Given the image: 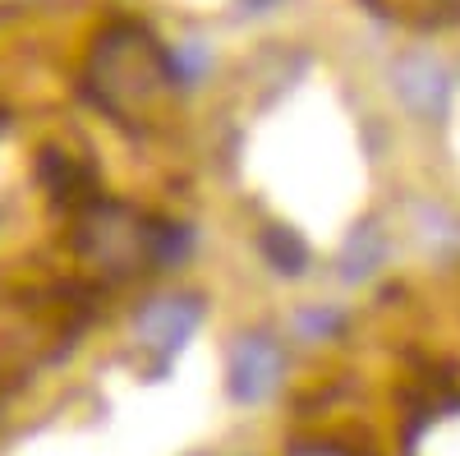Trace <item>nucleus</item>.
<instances>
[{"mask_svg":"<svg viewBox=\"0 0 460 456\" xmlns=\"http://www.w3.org/2000/svg\"><path fill=\"white\" fill-rule=\"evenodd\" d=\"M84 249L106 273H134L157 263V221H143L125 208H93L84 221Z\"/></svg>","mask_w":460,"mask_h":456,"instance_id":"obj_2","label":"nucleus"},{"mask_svg":"<svg viewBox=\"0 0 460 456\" xmlns=\"http://www.w3.org/2000/svg\"><path fill=\"white\" fill-rule=\"evenodd\" d=\"M281 373H286V355H281L277 341L267 332H244L235 341V351H230L226 383H230V397L240 406H258L281 388Z\"/></svg>","mask_w":460,"mask_h":456,"instance_id":"obj_3","label":"nucleus"},{"mask_svg":"<svg viewBox=\"0 0 460 456\" xmlns=\"http://www.w3.org/2000/svg\"><path fill=\"white\" fill-rule=\"evenodd\" d=\"M134 47H138V32L111 37V47H102L93 56V69H88L93 102L106 106L115 121H134V106H147L152 102V79L166 69V60H147L138 69L134 65Z\"/></svg>","mask_w":460,"mask_h":456,"instance_id":"obj_1","label":"nucleus"},{"mask_svg":"<svg viewBox=\"0 0 460 456\" xmlns=\"http://www.w3.org/2000/svg\"><path fill=\"white\" fill-rule=\"evenodd\" d=\"M295 456H345V452H336V447H304V452H295Z\"/></svg>","mask_w":460,"mask_h":456,"instance_id":"obj_10","label":"nucleus"},{"mask_svg":"<svg viewBox=\"0 0 460 456\" xmlns=\"http://www.w3.org/2000/svg\"><path fill=\"white\" fill-rule=\"evenodd\" d=\"M396 88H401L405 106L419 111V116H429V121H438L447 111V74L429 56H405L396 69Z\"/></svg>","mask_w":460,"mask_h":456,"instance_id":"obj_5","label":"nucleus"},{"mask_svg":"<svg viewBox=\"0 0 460 456\" xmlns=\"http://www.w3.org/2000/svg\"><path fill=\"white\" fill-rule=\"evenodd\" d=\"M199 314H203V304L194 295H162V300H152L147 309L138 314V341L152 355L171 360L184 341L194 336Z\"/></svg>","mask_w":460,"mask_h":456,"instance_id":"obj_4","label":"nucleus"},{"mask_svg":"<svg viewBox=\"0 0 460 456\" xmlns=\"http://www.w3.org/2000/svg\"><path fill=\"white\" fill-rule=\"evenodd\" d=\"M299 332H309V336H332V332H341V314H332V309L299 314Z\"/></svg>","mask_w":460,"mask_h":456,"instance_id":"obj_9","label":"nucleus"},{"mask_svg":"<svg viewBox=\"0 0 460 456\" xmlns=\"http://www.w3.org/2000/svg\"><path fill=\"white\" fill-rule=\"evenodd\" d=\"M42 184L51 189V194L60 199V203H74L84 194V171H79V162H69L65 152H47L42 157Z\"/></svg>","mask_w":460,"mask_h":456,"instance_id":"obj_8","label":"nucleus"},{"mask_svg":"<svg viewBox=\"0 0 460 456\" xmlns=\"http://www.w3.org/2000/svg\"><path fill=\"white\" fill-rule=\"evenodd\" d=\"M262 258L272 263L281 277H299L309 268V245H304L290 226H267L262 231Z\"/></svg>","mask_w":460,"mask_h":456,"instance_id":"obj_7","label":"nucleus"},{"mask_svg":"<svg viewBox=\"0 0 460 456\" xmlns=\"http://www.w3.org/2000/svg\"><path fill=\"white\" fill-rule=\"evenodd\" d=\"M382 258H387V240H382L377 221H359L341 245V277L345 282H368L382 268Z\"/></svg>","mask_w":460,"mask_h":456,"instance_id":"obj_6","label":"nucleus"}]
</instances>
